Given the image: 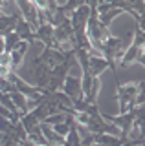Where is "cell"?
I'll list each match as a JSON object with an SVG mask.
<instances>
[{
    "label": "cell",
    "mask_w": 145,
    "mask_h": 146,
    "mask_svg": "<svg viewBox=\"0 0 145 146\" xmlns=\"http://www.w3.org/2000/svg\"><path fill=\"white\" fill-rule=\"evenodd\" d=\"M116 91H117V102H119V115L138 108V102H136L140 93L138 84H123L119 88H116Z\"/></svg>",
    "instance_id": "1"
},
{
    "label": "cell",
    "mask_w": 145,
    "mask_h": 146,
    "mask_svg": "<svg viewBox=\"0 0 145 146\" xmlns=\"http://www.w3.org/2000/svg\"><path fill=\"white\" fill-rule=\"evenodd\" d=\"M15 6L20 11L22 18H24V20L28 22L35 31H37L39 26H40V22H39V9H37V6H35V2H22V0H19Z\"/></svg>",
    "instance_id": "2"
},
{
    "label": "cell",
    "mask_w": 145,
    "mask_h": 146,
    "mask_svg": "<svg viewBox=\"0 0 145 146\" xmlns=\"http://www.w3.org/2000/svg\"><path fill=\"white\" fill-rule=\"evenodd\" d=\"M62 91H64L74 102L79 100V99H85V93H83V77L68 75V79L64 80V88H62Z\"/></svg>",
    "instance_id": "3"
},
{
    "label": "cell",
    "mask_w": 145,
    "mask_h": 146,
    "mask_svg": "<svg viewBox=\"0 0 145 146\" xmlns=\"http://www.w3.org/2000/svg\"><path fill=\"white\" fill-rule=\"evenodd\" d=\"M37 35V40L44 48H52V49H57V42H55V27L52 24H42L39 26V29L35 31Z\"/></svg>",
    "instance_id": "4"
},
{
    "label": "cell",
    "mask_w": 145,
    "mask_h": 146,
    "mask_svg": "<svg viewBox=\"0 0 145 146\" xmlns=\"http://www.w3.org/2000/svg\"><path fill=\"white\" fill-rule=\"evenodd\" d=\"M40 128H42V133H44V137H46V141H48L50 146H64V144H66V139L59 135L57 131L53 130V126L44 124V122H42V124H40Z\"/></svg>",
    "instance_id": "5"
},
{
    "label": "cell",
    "mask_w": 145,
    "mask_h": 146,
    "mask_svg": "<svg viewBox=\"0 0 145 146\" xmlns=\"http://www.w3.org/2000/svg\"><path fill=\"white\" fill-rule=\"evenodd\" d=\"M108 68H110V62L105 57H92L90 58V75L94 79H99V75L105 70H108Z\"/></svg>",
    "instance_id": "6"
},
{
    "label": "cell",
    "mask_w": 145,
    "mask_h": 146,
    "mask_svg": "<svg viewBox=\"0 0 145 146\" xmlns=\"http://www.w3.org/2000/svg\"><path fill=\"white\" fill-rule=\"evenodd\" d=\"M28 139H30L35 146H50L48 141H46V137H44V133H42V128H40V126L33 128V130L30 131V133H28Z\"/></svg>",
    "instance_id": "7"
},
{
    "label": "cell",
    "mask_w": 145,
    "mask_h": 146,
    "mask_svg": "<svg viewBox=\"0 0 145 146\" xmlns=\"http://www.w3.org/2000/svg\"><path fill=\"white\" fill-rule=\"evenodd\" d=\"M64 146H83V139H81V133L77 130V122L72 124V130L66 137V144Z\"/></svg>",
    "instance_id": "8"
},
{
    "label": "cell",
    "mask_w": 145,
    "mask_h": 146,
    "mask_svg": "<svg viewBox=\"0 0 145 146\" xmlns=\"http://www.w3.org/2000/svg\"><path fill=\"white\" fill-rule=\"evenodd\" d=\"M20 122H22V126L26 128V131H30L33 130V128H37V126H40V121L37 117H35V113L33 111H30V113H26V115H22V119H20Z\"/></svg>",
    "instance_id": "9"
},
{
    "label": "cell",
    "mask_w": 145,
    "mask_h": 146,
    "mask_svg": "<svg viewBox=\"0 0 145 146\" xmlns=\"http://www.w3.org/2000/svg\"><path fill=\"white\" fill-rule=\"evenodd\" d=\"M121 13H123V9H112V11H108V13H103V15H99V22L105 27H108V24H110L117 15H121Z\"/></svg>",
    "instance_id": "10"
},
{
    "label": "cell",
    "mask_w": 145,
    "mask_h": 146,
    "mask_svg": "<svg viewBox=\"0 0 145 146\" xmlns=\"http://www.w3.org/2000/svg\"><path fill=\"white\" fill-rule=\"evenodd\" d=\"M68 121V113H57V115H52L44 121V124H50V126H57V124H62V122Z\"/></svg>",
    "instance_id": "11"
},
{
    "label": "cell",
    "mask_w": 145,
    "mask_h": 146,
    "mask_svg": "<svg viewBox=\"0 0 145 146\" xmlns=\"http://www.w3.org/2000/svg\"><path fill=\"white\" fill-rule=\"evenodd\" d=\"M24 55H26V53L20 51V49H17V51L11 53V70H13V71H15L17 68L20 66V62L24 60Z\"/></svg>",
    "instance_id": "12"
},
{
    "label": "cell",
    "mask_w": 145,
    "mask_h": 146,
    "mask_svg": "<svg viewBox=\"0 0 145 146\" xmlns=\"http://www.w3.org/2000/svg\"><path fill=\"white\" fill-rule=\"evenodd\" d=\"M138 62L142 64V66L145 68V48H143V51H142V55H140V58H138Z\"/></svg>",
    "instance_id": "13"
},
{
    "label": "cell",
    "mask_w": 145,
    "mask_h": 146,
    "mask_svg": "<svg viewBox=\"0 0 145 146\" xmlns=\"http://www.w3.org/2000/svg\"><path fill=\"white\" fill-rule=\"evenodd\" d=\"M123 146H138V144H136V143H132V141H125V143H123Z\"/></svg>",
    "instance_id": "14"
},
{
    "label": "cell",
    "mask_w": 145,
    "mask_h": 146,
    "mask_svg": "<svg viewBox=\"0 0 145 146\" xmlns=\"http://www.w3.org/2000/svg\"><path fill=\"white\" fill-rule=\"evenodd\" d=\"M143 106H145V104H143Z\"/></svg>",
    "instance_id": "15"
}]
</instances>
